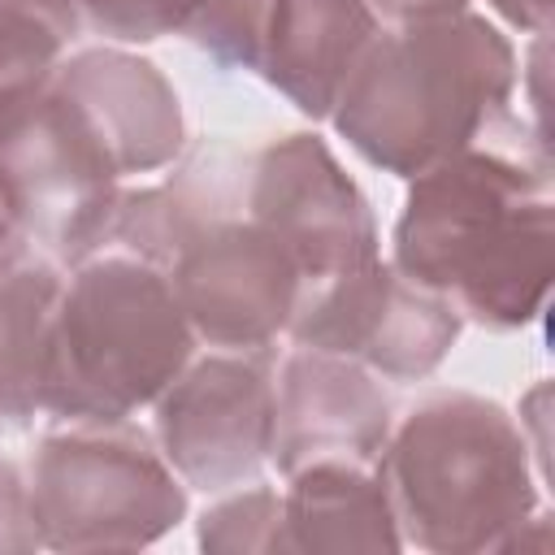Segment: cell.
I'll return each mask as SVG.
<instances>
[{
  "label": "cell",
  "mask_w": 555,
  "mask_h": 555,
  "mask_svg": "<svg viewBox=\"0 0 555 555\" xmlns=\"http://www.w3.org/2000/svg\"><path fill=\"white\" fill-rule=\"evenodd\" d=\"M395 269L460 317L507 334L542 317L555 278V204L542 169L490 147L455 152L408 178Z\"/></svg>",
  "instance_id": "1"
},
{
  "label": "cell",
  "mask_w": 555,
  "mask_h": 555,
  "mask_svg": "<svg viewBox=\"0 0 555 555\" xmlns=\"http://www.w3.org/2000/svg\"><path fill=\"white\" fill-rule=\"evenodd\" d=\"M390 425V399L364 364L321 347H295L273 382L269 464L282 477L317 460L377 464Z\"/></svg>",
  "instance_id": "12"
},
{
  "label": "cell",
  "mask_w": 555,
  "mask_h": 555,
  "mask_svg": "<svg viewBox=\"0 0 555 555\" xmlns=\"http://www.w3.org/2000/svg\"><path fill=\"white\" fill-rule=\"evenodd\" d=\"M156 447L173 473L221 494L251 481L273 447V369L264 351H208L156 399Z\"/></svg>",
  "instance_id": "10"
},
{
  "label": "cell",
  "mask_w": 555,
  "mask_h": 555,
  "mask_svg": "<svg viewBox=\"0 0 555 555\" xmlns=\"http://www.w3.org/2000/svg\"><path fill=\"white\" fill-rule=\"evenodd\" d=\"M490 9L507 26L529 30V35H546V26H551V0H490Z\"/></svg>",
  "instance_id": "21"
},
{
  "label": "cell",
  "mask_w": 555,
  "mask_h": 555,
  "mask_svg": "<svg viewBox=\"0 0 555 555\" xmlns=\"http://www.w3.org/2000/svg\"><path fill=\"white\" fill-rule=\"evenodd\" d=\"M26 243H30V238H26L17 212L9 208V199H4V191H0V273L26 260Z\"/></svg>",
  "instance_id": "22"
},
{
  "label": "cell",
  "mask_w": 555,
  "mask_h": 555,
  "mask_svg": "<svg viewBox=\"0 0 555 555\" xmlns=\"http://www.w3.org/2000/svg\"><path fill=\"white\" fill-rule=\"evenodd\" d=\"M377 30L364 0H204L186 26L221 69L256 74L312 121L334 113Z\"/></svg>",
  "instance_id": "6"
},
{
  "label": "cell",
  "mask_w": 555,
  "mask_h": 555,
  "mask_svg": "<svg viewBox=\"0 0 555 555\" xmlns=\"http://www.w3.org/2000/svg\"><path fill=\"white\" fill-rule=\"evenodd\" d=\"M377 22H390V26H403V22H425V17H447V13H460L468 9V0H364Z\"/></svg>",
  "instance_id": "20"
},
{
  "label": "cell",
  "mask_w": 555,
  "mask_h": 555,
  "mask_svg": "<svg viewBox=\"0 0 555 555\" xmlns=\"http://www.w3.org/2000/svg\"><path fill=\"white\" fill-rule=\"evenodd\" d=\"M516 91V48L481 13L377 30L330 113L334 130L382 173L416 178L477 147Z\"/></svg>",
  "instance_id": "2"
},
{
  "label": "cell",
  "mask_w": 555,
  "mask_h": 555,
  "mask_svg": "<svg viewBox=\"0 0 555 555\" xmlns=\"http://www.w3.org/2000/svg\"><path fill=\"white\" fill-rule=\"evenodd\" d=\"M403 546L486 555L525 546L538 520V477L525 421L494 399L438 390L421 399L377 455Z\"/></svg>",
  "instance_id": "3"
},
{
  "label": "cell",
  "mask_w": 555,
  "mask_h": 555,
  "mask_svg": "<svg viewBox=\"0 0 555 555\" xmlns=\"http://www.w3.org/2000/svg\"><path fill=\"white\" fill-rule=\"evenodd\" d=\"M195 356V330L165 269L95 251L61 278L43 412L56 421H130Z\"/></svg>",
  "instance_id": "4"
},
{
  "label": "cell",
  "mask_w": 555,
  "mask_h": 555,
  "mask_svg": "<svg viewBox=\"0 0 555 555\" xmlns=\"http://www.w3.org/2000/svg\"><path fill=\"white\" fill-rule=\"evenodd\" d=\"M26 551H39L26 477L17 473V464L0 455V555H26Z\"/></svg>",
  "instance_id": "19"
},
{
  "label": "cell",
  "mask_w": 555,
  "mask_h": 555,
  "mask_svg": "<svg viewBox=\"0 0 555 555\" xmlns=\"http://www.w3.org/2000/svg\"><path fill=\"white\" fill-rule=\"evenodd\" d=\"M243 212L299 264L304 295L382 256L377 217L325 139L291 130L247 147Z\"/></svg>",
  "instance_id": "8"
},
{
  "label": "cell",
  "mask_w": 555,
  "mask_h": 555,
  "mask_svg": "<svg viewBox=\"0 0 555 555\" xmlns=\"http://www.w3.org/2000/svg\"><path fill=\"white\" fill-rule=\"evenodd\" d=\"M0 191L26 238L74 269L104 251L121 178L74 108L48 87L0 126Z\"/></svg>",
  "instance_id": "7"
},
{
  "label": "cell",
  "mask_w": 555,
  "mask_h": 555,
  "mask_svg": "<svg viewBox=\"0 0 555 555\" xmlns=\"http://www.w3.org/2000/svg\"><path fill=\"white\" fill-rule=\"evenodd\" d=\"M195 542L208 555H286L282 494L269 486H247L238 494H225L199 516Z\"/></svg>",
  "instance_id": "17"
},
{
  "label": "cell",
  "mask_w": 555,
  "mask_h": 555,
  "mask_svg": "<svg viewBox=\"0 0 555 555\" xmlns=\"http://www.w3.org/2000/svg\"><path fill=\"white\" fill-rule=\"evenodd\" d=\"M199 4L204 0H74L78 17L121 43H152L160 35H178L191 26Z\"/></svg>",
  "instance_id": "18"
},
{
  "label": "cell",
  "mask_w": 555,
  "mask_h": 555,
  "mask_svg": "<svg viewBox=\"0 0 555 555\" xmlns=\"http://www.w3.org/2000/svg\"><path fill=\"white\" fill-rule=\"evenodd\" d=\"M52 91L100 143L117 178L169 169L186 147L173 82L126 48H82L56 65Z\"/></svg>",
  "instance_id": "13"
},
{
  "label": "cell",
  "mask_w": 555,
  "mask_h": 555,
  "mask_svg": "<svg viewBox=\"0 0 555 555\" xmlns=\"http://www.w3.org/2000/svg\"><path fill=\"white\" fill-rule=\"evenodd\" d=\"M165 273L195 343L221 351H269L304 299L295 256L243 208L199 225Z\"/></svg>",
  "instance_id": "11"
},
{
  "label": "cell",
  "mask_w": 555,
  "mask_h": 555,
  "mask_svg": "<svg viewBox=\"0 0 555 555\" xmlns=\"http://www.w3.org/2000/svg\"><path fill=\"white\" fill-rule=\"evenodd\" d=\"M282 533L286 555H360L403 551L395 507L377 464L317 460L286 477Z\"/></svg>",
  "instance_id": "14"
},
{
  "label": "cell",
  "mask_w": 555,
  "mask_h": 555,
  "mask_svg": "<svg viewBox=\"0 0 555 555\" xmlns=\"http://www.w3.org/2000/svg\"><path fill=\"white\" fill-rule=\"evenodd\" d=\"M464 317L390 260H369L351 273H338L312 286L295 317V347H321L382 373L390 382L429 377L455 347Z\"/></svg>",
  "instance_id": "9"
},
{
  "label": "cell",
  "mask_w": 555,
  "mask_h": 555,
  "mask_svg": "<svg viewBox=\"0 0 555 555\" xmlns=\"http://www.w3.org/2000/svg\"><path fill=\"white\" fill-rule=\"evenodd\" d=\"M78 22L74 0H0V126L52 87Z\"/></svg>",
  "instance_id": "16"
},
{
  "label": "cell",
  "mask_w": 555,
  "mask_h": 555,
  "mask_svg": "<svg viewBox=\"0 0 555 555\" xmlns=\"http://www.w3.org/2000/svg\"><path fill=\"white\" fill-rule=\"evenodd\" d=\"M61 273L48 260H22L0 273V425L26 429L48 395V338Z\"/></svg>",
  "instance_id": "15"
},
{
  "label": "cell",
  "mask_w": 555,
  "mask_h": 555,
  "mask_svg": "<svg viewBox=\"0 0 555 555\" xmlns=\"http://www.w3.org/2000/svg\"><path fill=\"white\" fill-rule=\"evenodd\" d=\"M26 499L48 551H139L186 516V481L130 421H65L43 434Z\"/></svg>",
  "instance_id": "5"
}]
</instances>
